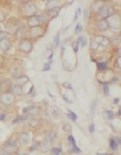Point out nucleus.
I'll return each instance as SVG.
<instances>
[{
    "label": "nucleus",
    "instance_id": "f257e3e1",
    "mask_svg": "<svg viewBox=\"0 0 121 155\" xmlns=\"http://www.w3.org/2000/svg\"><path fill=\"white\" fill-rule=\"evenodd\" d=\"M45 32H47V26H42V25L31 27V28L28 29V34H29V37H32V38H40V37L44 35Z\"/></svg>",
    "mask_w": 121,
    "mask_h": 155
},
{
    "label": "nucleus",
    "instance_id": "f03ea898",
    "mask_svg": "<svg viewBox=\"0 0 121 155\" xmlns=\"http://www.w3.org/2000/svg\"><path fill=\"white\" fill-rule=\"evenodd\" d=\"M18 49L22 51V53H31L32 49H33V43L31 42V39H28V38H22L21 42L18 43Z\"/></svg>",
    "mask_w": 121,
    "mask_h": 155
},
{
    "label": "nucleus",
    "instance_id": "7ed1b4c3",
    "mask_svg": "<svg viewBox=\"0 0 121 155\" xmlns=\"http://www.w3.org/2000/svg\"><path fill=\"white\" fill-rule=\"evenodd\" d=\"M113 14H114V9L111 6H109V5H105L104 4V5H102L98 9V16H99V18L108 20V17H110Z\"/></svg>",
    "mask_w": 121,
    "mask_h": 155
},
{
    "label": "nucleus",
    "instance_id": "20e7f679",
    "mask_svg": "<svg viewBox=\"0 0 121 155\" xmlns=\"http://www.w3.org/2000/svg\"><path fill=\"white\" fill-rule=\"evenodd\" d=\"M96 28L99 31V32H105L109 29V23H108V20L105 18H98L96 21Z\"/></svg>",
    "mask_w": 121,
    "mask_h": 155
},
{
    "label": "nucleus",
    "instance_id": "39448f33",
    "mask_svg": "<svg viewBox=\"0 0 121 155\" xmlns=\"http://www.w3.org/2000/svg\"><path fill=\"white\" fill-rule=\"evenodd\" d=\"M39 111H40V109L35 107V106H27L23 109L25 116H31V117H35V116L39 114Z\"/></svg>",
    "mask_w": 121,
    "mask_h": 155
},
{
    "label": "nucleus",
    "instance_id": "423d86ee",
    "mask_svg": "<svg viewBox=\"0 0 121 155\" xmlns=\"http://www.w3.org/2000/svg\"><path fill=\"white\" fill-rule=\"evenodd\" d=\"M60 10H61V6H56V8L52 9V10H47V17H48L49 20L56 17V16L59 15V11H60Z\"/></svg>",
    "mask_w": 121,
    "mask_h": 155
},
{
    "label": "nucleus",
    "instance_id": "0eeeda50",
    "mask_svg": "<svg viewBox=\"0 0 121 155\" xmlns=\"http://www.w3.org/2000/svg\"><path fill=\"white\" fill-rule=\"evenodd\" d=\"M27 23H28V27H29V28H31V27H34V26L40 25V23H39V18H38V15H33V16L28 17Z\"/></svg>",
    "mask_w": 121,
    "mask_h": 155
},
{
    "label": "nucleus",
    "instance_id": "6e6552de",
    "mask_svg": "<svg viewBox=\"0 0 121 155\" xmlns=\"http://www.w3.org/2000/svg\"><path fill=\"white\" fill-rule=\"evenodd\" d=\"M11 47V41L9 39V38H5V39L0 41V48H2L3 50H9Z\"/></svg>",
    "mask_w": 121,
    "mask_h": 155
},
{
    "label": "nucleus",
    "instance_id": "1a4fd4ad",
    "mask_svg": "<svg viewBox=\"0 0 121 155\" xmlns=\"http://www.w3.org/2000/svg\"><path fill=\"white\" fill-rule=\"evenodd\" d=\"M39 148L42 151H48L49 149H52V142L49 140H44L42 144H39Z\"/></svg>",
    "mask_w": 121,
    "mask_h": 155
},
{
    "label": "nucleus",
    "instance_id": "9d476101",
    "mask_svg": "<svg viewBox=\"0 0 121 155\" xmlns=\"http://www.w3.org/2000/svg\"><path fill=\"white\" fill-rule=\"evenodd\" d=\"M5 150L8 151V150H10V149H12V150H16L17 149V143L16 142H14V140H9V142H6L5 143Z\"/></svg>",
    "mask_w": 121,
    "mask_h": 155
},
{
    "label": "nucleus",
    "instance_id": "9b49d317",
    "mask_svg": "<svg viewBox=\"0 0 121 155\" xmlns=\"http://www.w3.org/2000/svg\"><path fill=\"white\" fill-rule=\"evenodd\" d=\"M15 80H16V86H20V87H22L23 83L28 82V78L26 76H20V77H17V78H15Z\"/></svg>",
    "mask_w": 121,
    "mask_h": 155
},
{
    "label": "nucleus",
    "instance_id": "f8f14e48",
    "mask_svg": "<svg viewBox=\"0 0 121 155\" xmlns=\"http://www.w3.org/2000/svg\"><path fill=\"white\" fill-rule=\"evenodd\" d=\"M26 120H27V116L22 115V116H18V117L14 119V120H12V124H14V125H16V124H21V122H25Z\"/></svg>",
    "mask_w": 121,
    "mask_h": 155
},
{
    "label": "nucleus",
    "instance_id": "ddd939ff",
    "mask_svg": "<svg viewBox=\"0 0 121 155\" xmlns=\"http://www.w3.org/2000/svg\"><path fill=\"white\" fill-rule=\"evenodd\" d=\"M98 71H106L108 70V62H97Z\"/></svg>",
    "mask_w": 121,
    "mask_h": 155
},
{
    "label": "nucleus",
    "instance_id": "4468645a",
    "mask_svg": "<svg viewBox=\"0 0 121 155\" xmlns=\"http://www.w3.org/2000/svg\"><path fill=\"white\" fill-rule=\"evenodd\" d=\"M55 138H56V133L55 132H48L47 136H45V140H49V142H53Z\"/></svg>",
    "mask_w": 121,
    "mask_h": 155
},
{
    "label": "nucleus",
    "instance_id": "2eb2a0df",
    "mask_svg": "<svg viewBox=\"0 0 121 155\" xmlns=\"http://www.w3.org/2000/svg\"><path fill=\"white\" fill-rule=\"evenodd\" d=\"M10 91H12L16 94H22V88L20 86H11V89Z\"/></svg>",
    "mask_w": 121,
    "mask_h": 155
},
{
    "label": "nucleus",
    "instance_id": "dca6fc26",
    "mask_svg": "<svg viewBox=\"0 0 121 155\" xmlns=\"http://www.w3.org/2000/svg\"><path fill=\"white\" fill-rule=\"evenodd\" d=\"M50 153H52V155H61L62 154V150L60 148H52L50 149Z\"/></svg>",
    "mask_w": 121,
    "mask_h": 155
},
{
    "label": "nucleus",
    "instance_id": "f3484780",
    "mask_svg": "<svg viewBox=\"0 0 121 155\" xmlns=\"http://www.w3.org/2000/svg\"><path fill=\"white\" fill-rule=\"evenodd\" d=\"M58 4V2H47V10H52V9H54L55 8V5Z\"/></svg>",
    "mask_w": 121,
    "mask_h": 155
},
{
    "label": "nucleus",
    "instance_id": "a211bd4d",
    "mask_svg": "<svg viewBox=\"0 0 121 155\" xmlns=\"http://www.w3.org/2000/svg\"><path fill=\"white\" fill-rule=\"evenodd\" d=\"M110 148H111L113 150H116V149L119 148V144L115 142V139H114V138H111V139H110Z\"/></svg>",
    "mask_w": 121,
    "mask_h": 155
},
{
    "label": "nucleus",
    "instance_id": "6ab92c4d",
    "mask_svg": "<svg viewBox=\"0 0 121 155\" xmlns=\"http://www.w3.org/2000/svg\"><path fill=\"white\" fill-rule=\"evenodd\" d=\"M104 114H106V117L110 119V120L115 117V114L113 111H110V110H104Z\"/></svg>",
    "mask_w": 121,
    "mask_h": 155
},
{
    "label": "nucleus",
    "instance_id": "aec40b11",
    "mask_svg": "<svg viewBox=\"0 0 121 155\" xmlns=\"http://www.w3.org/2000/svg\"><path fill=\"white\" fill-rule=\"evenodd\" d=\"M103 92L106 97L109 95V84L108 83H103Z\"/></svg>",
    "mask_w": 121,
    "mask_h": 155
},
{
    "label": "nucleus",
    "instance_id": "412c9836",
    "mask_svg": "<svg viewBox=\"0 0 121 155\" xmlns=\"http://www.w3.org/2000/svg\"><path fill=\"white\" fill-rule=\"evenodd\" d=\"M67 116H69V117H70V119H71L72 121H76V120H77V115H76L75 112H72V111H70Z\"/></svg>",
    "mask_w": 121,
    "mask_h": 155
},
{
    "label": "nucleus",
    "instance_id": "4be33fe9",
    "mask_svg": "<svg viewBox=\"0 0 121 155\" xmlns=\"http://www.w3.org/2000/svg\"><path fill=\"white\" fill-rule=\"evenodd\" d=\"M59 42H60V33H58L55 35V39H54V43H55V48L59 45Z\"/></svg>",
    "mask_w": 121,
    "mask_h": 155
},
{
    "label": "nucleus",
    "instance_id": "5701e85b",
    "mask_svg": "<svg viewBox=\"0 0 121 155\" xmlns=\"http://www.w3.org/2000/svg\"><path fill=\"white\" fill-rule=\"evenodd\" d=\"M96 106H97V101L94 100V101L92 103V106H91V114H92V115H94V111H96Z\"/></svg>",
    "mask_w": 121,
    "mask_h": 155
},
{
    "label": "nucleus",
    "instance_id": "b1692460",
    "mask_svg": "<svg viewBox=\"0 0 121 155\" xmlns=\"http://www.w3.org/2000/svg\"><path fill=\"white\" fill-rule=\"evenodd\" d=\"M67 140L71 143V145H76V140H75V138H73L72 136H69V137H67Z\"/></svg>",
    "mask_w": 121,
    "mask_h": 155
},
{
    "label": "nucleus",
    "instance_id": "393cba45",
    "mask_svg": "<svg viewBox=\"0 0 121 155\" xmlns=\"http://www.w3.org/2000/svg\"><path fill=\"white\" fill-rule=\"evenodd\" d=\"M82 29H83L82 25H77V26H76V29H75V33H79V32H82Z\"/></svg>",
    "mask_w": 121,
    "mask_h": 155
},
{
    "label": "nucleus",
    "instance_id": "a878e982",
    "mask_svg": "<svg viewBox=\"0 0 121 155\" xmlns=\"http://www.w3.org/2000/svg\"><path fill=\"white\" fill-rule=\"evenodd\" d=\"M81 43H82V47H86V44H87V39L85 37H81Z\"/></svg>",
    "mask_w": 121,
    "mask_h": 155
},
{
    "label": "nucleus",
    "instance_id": "bb28decb",
    "mask_svg": "<svg viewBox=\"0 0 121 155\" xmlns=\"http://www.w3.org/2000/svg\"><path fill=\"white\" fill-rule=\"evenodd\" d=\"M38 148H39V143H38V142H35V143H34V145H32V147H31V151H33L34 149H38Z\"/></svg>",
    "mask_w": 121,
    "mask_h": 155
},
{
    "label": "nucleus",
    "instance_id": "cd10ccee",
    "mask_svg": "<svg viewBox=\"0 0 121 155\" xmlns=\"http://www.w3.org/2000/svg\"><path fill=\"white\" fill-rule=\"evenodd\" d=\"M5 117H6V115H5L4 112H0V121H4Z\"/></svg>",
    "mask_w": 121,
    "mask_h": 155
},
{
    "label": "nucleus",
    "instance_id": "c85d7f7f",
    "mask_svg": "<svg viewBox=\"0 0 121 155\" xmlns=\"http://www.w3.org/2000/svg\"><path fill=\"white\" fill-rule=\"evenodd\" d=\"M50 70V64H45L43 67V71H49Z\"/></svg>",
    "mask_w": 121,
    "mask_h": 155
},
{
    "label": "nucleus",
    "instance_id": "c756f323",
    "mask_svg": "<svg viewBox=\"0 0 121 155\" xmlns=\"http://www.w3.org/2000/svg\"><path fill=\"white\" fill-rule=\"evenodd\" d=\"M72 150H73V151H76V153H78V154L81 153V149H79V148H77L76 145H72Z\"/></svg>",
    "mask_w": 121,
    "mask_h": 155
},
{
    "label": "nucleus",
    "instance_id": "7c9ffc66",
    "mask_svg": "<svg viewBox=\"0 0 121 155\" xmlns=\"http://www.w3.org/2000/svg\"><path fill=\"white\" fill-rule=\"evenodd\" d=\"M89 132H91V133L94 132V124H91V125H89Z\"/></svg>",
    "mask_w": 121,
    "mask_h": 155
},
{
    "label": "nucleus",
    "instance_id": "2f4dec72",
    "mask_svg": "<svg viewBox=\"0 0 121 155\" xmlns=\"http://www.w3.org/2000/svg\"><path fill=\"white\" fill-rule=\"evenodd\" d=\"M5 18V15H4V12H2V10H0V21H3Z\"/></svg>",
    "mask_w": 121,
    "mask_h": 155
},
{
    "label": "nucleus",
    "instance_id": "473e14b6",
    "mask_svg": "<svg viewBox=\"0 0 121 155\" xmlns=\"http://www.w3.org/2000/svg\"><path fill=\"white\" fill-rule=\"evenodd\" d=\"M64 87H66V88H69V89H72V87H71L70 83H64Z\"/></svg>",
    "mask_w": 121,
    "mask_h": 155
},
{
    "label": "nucleus",
    "instance_id": "72a5a7b5",
    "mask_svg": "<svg viewBox=\"0 0 121 155\" xmlns=\"http://www.w3.org/2000/svg\"><path fill=\"white\" fill-rule=\"evenodd\" d=\"M114 103H115V104H119V103H120V99H119V98L114 99Z\"/></svg>",
    "mask_w": 121,
    "mask_h": 155
},
{
    "label": "nucleus",
    "instance_id": "f704fd0d",
    "mask_svg": "<svg viewBox=\"0 0 121 155\" xmlns=\"http://www.w3.org/2000/svg\"><path fill=\"white\" fill-rule=\"evenodd\" d=\"M97 155H108L106 153H97Z\"/></svg>",
    "mask_w": 121,
    "mask_h": 155
},
{
    "label": "nucleus",
    "instance_id": "c9c22d12",
    "mask_svg": "<svg viewBox=\"0 0 121 155\" xmlns=\"http://www.w3.org/2000/svg\"><path fill=\"white\" fill-rule=\"evenodd\" d=\"M0 32H2V31H0Z\"/></svg>",
    "mask_w": 121,
    "mask_h": 155
}]
</instances>
